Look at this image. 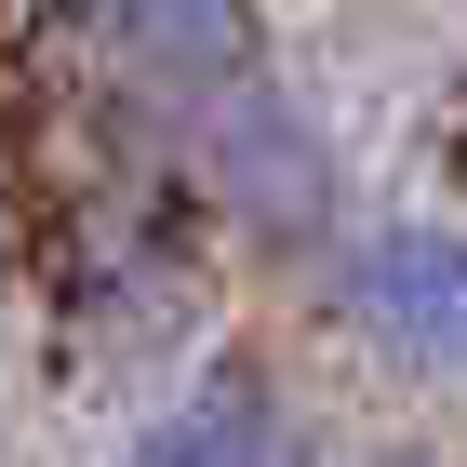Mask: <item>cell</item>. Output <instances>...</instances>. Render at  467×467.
<instances>
[{"mask_svg":"<svg viewBox=\"0 0 467 467\" xmlns=\"http://www.w3.org/2000/svg\"><path fill=\"white\" fill-rule=\"evenodd\" d=\"M27 14L120 94V120H147V147H174L187 120H214L227 94L281 80L254 0H27Z\"/></svg>","mask_w":467,"mask_h":467,"instance_id":"1","label":"cell"},{"mask_svg":"<svg viewBox=\"0 0 467 467\" xmlns=\"http://www.w3.org/2000/svg\"><path fill=\"white\" fill-rule=\"evenodd\" d=\"M321 307L374 374L467 388V227L454 214H360L321 254Z\"/></svg>","mask_w":467,"mask_h":467,"instance_id":"2","label":"cell"},{"mask_svg":"<svg viewBox=\"0 0 467 467\" xmlns=\"http://www.w3.org/2000/svg\"><path fill=\"white\" fill-rule=\"evenodd\" d=\"M187 214H201V201H187L174 174H94L67 201V241H54V307L94 321V334L161 321L174 281H187Z\"/></svg>","mask_w":467,"mask_h":467,"instance_id":"3","label":"cell"},{"mask_svg":"<svg viewBox=\"0 0 467 467\" xmlns=\"http://www.w3.org/2000/svg\"><path fill=\"white\" fill-rule=\"evenodd\" d=\"M120 467H321V441H307V400H294L267 360H201V374L120 441Z\"/></svg>","mask_w":467,"mask_h":467,"instance_id":"4","label":"cell"},{"mask_svg":"<svg viewBox=\"0 0 467 467\" xmlns=\"http://www.w3.org/2000/svg\"><path fill=\"white\" fill-rule=\"evenodd\" d=\"M360 467H428V454H360Z\"/></svg>","mask_w":467,"mask_h":467,"instance_id":"5","label":"cell"}]
</instances>
